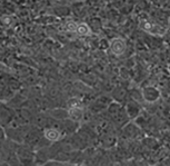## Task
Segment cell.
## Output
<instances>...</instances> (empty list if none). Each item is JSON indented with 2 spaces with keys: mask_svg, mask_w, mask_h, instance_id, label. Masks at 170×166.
Masks as SVG:
<instances>
[{
  "mask_svg": "<svg viewBox=\"0 0 170 166\" xmlns=\"http://www.w3.org/2000/svg\"><path fill=\"white\" fill-rule=\"evenodd\" d=\"M126 40L122 37H114L111 39L110 42V48L111 51L114 53L115 56H122L123 53L126 51Z\"/></svg>",
  "mask_w": 170,
  "mask_h": 166,
  "instance_id": "cell-1",
  "label": "cell"
},
{
  "mask_svg": "<svg viewBox=\"0 0 170 166\" xmlns=\"http://www.w3.org/2000/svg\"><path fill=\"white\" fill-rule=\"evenodd\" d=\"M142 97L146 102L153 103L155 101H157L160 98V92L158 89H156L154 87L144 88L142 92Z\"/></svg>",
  "mask_w": 170,
  "mask_h": 166,
  "instance_id": "cell-2",
  "label": "cell"
},
{
  "mask_svg": "<svg viewBox=\"0 0 170 166\" xmlns=\"http://www.w3.org/2000/svg\"><path fill=\"white\" fill-rule=\"evenodd\" d=\"M83 116H84V112H83L80 107L70 108V109L69 110V118L71 119L73 121H75V122H78V121L82 119Z\"/></svg>",
  "mask_w": 170,
  "mask_h": 166,
  "instance_id": "cell-4",
  "label": "cell"
},
{
  "mask_svg": "<svg viewBox=\"0 0 170 166\" xmlns=\"http://www.w3.org/2000/svg\"><path fill=\"white\" fill-rule=\"evenodd\" d=\"M69 107H70V108H78L80 107V102L78 99H75V98H71L70 100H69Z\"/></svg>",
  "mask_w": 170,
  "mask_h": 166,
  "instance_id": "cell-7",
  "label": "cell"
},
{
  "mask_svg": "<svg viewBox=\"0 0 170 166\" xmlns=\"http://www.w3.org/2000/svg\"><path fill=\"white\" fill-rule=\"evenodd\" d=\"M0 166H9V165L6 164V163H2V164H0Z\"/></svg>",
  "mask_w": 170,
  "mask_h": 166,
  "instance_id": "cell-8",
  "label": "cell"
},
{
  "mask_svg": "<svg viewBox=\"0 0 170 166\" xmlns=\"http://www.w3.org/2000/svg\"><path fill=\"white\" fill-rule=\"evenodd\" d=\"M43 135L51 142H57L61 138V133L56 128H46L44 130Z\"/></svg>",
  "mask_w": 170,
  "mask_h": 166,
  "instance_id": "cell-3",
  "label": "cell"
},
{
  "mask_svg": "<svg viewBox=\"0 0 170 166\" xmlns=\"http://www.w3.org/2000/svg\"><path fill=\"white\" fill-rule=\"evenodd\" d=\"M77 33L80 37H88V35L92 34V29L90 28L87 23L85 22H80L78 24V28H77Z\"/></svg>",
  "mask_w": 170,
  "mask_h": 166,
  "instance_id": "cell-5",
  "label": "cell"
},
{
  "mask_svg": "<svg viewBox=\"0 0 170 166\" xmlns=\"http://www.w3.org/2000/svg\"><path fill=\"white\" fill-rule=\"evenodd\" d=\"M66 29L70 31V32H77V28H78V23H75V21H68L66 23Z\"/></svg>",
  "mask_w": 170,
  "mask_h": 166,
  "instance_id": "cell-6",
  "label": "cell"
}]
</instances>
